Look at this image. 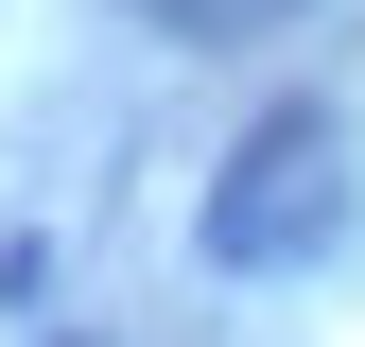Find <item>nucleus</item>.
Masks as SVG:
<instances>
[{
  "label": "nucleus",
  "mask_w": 365,
  "mask_h": 347,
  "mask_svg": "<svg viewBox=\"0 0 365 347\" xmlns=\"http://www.w3.org/2000/svg\"><path fill=\"white\" fill-rule=\"evenodd\" d=\"M331 226H348V122H331V105H261L244 156L209 174L192 243L226 260V278H279V260H313Z\"/></svg>",
  "instance_id": "1"
},
{
  "label": "nucleus",
  "mask_w": 365,
  "mask_h": 347,
  "mask_svg": "<svg viewBox=\"0 0 365 347\" xmlns=\"http://www.w3.org/2000/svg\"><path fill=\"white\" fill-rule=\"evenodd\" d=\"M157 35H261V18H296V0H140Z\"/></svg>",
  "instance_id": "2"
}]
</instances>
